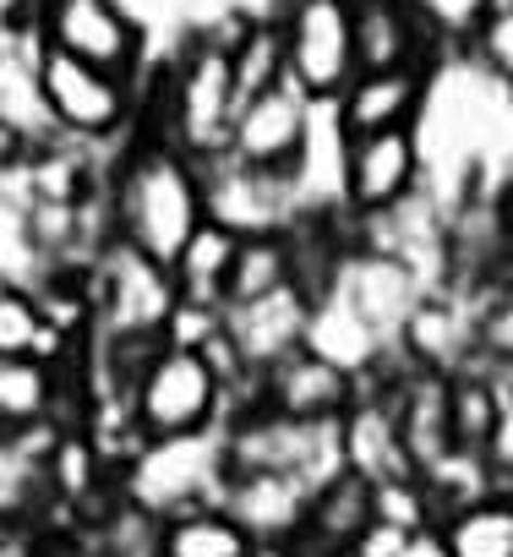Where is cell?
Wrapping results in <instances>:
<instances>
[{"mask_svg": "<svg viewBox=\"0 0 513 557\" xmlns=\"http://www.w3.org/2000/svg\"><path fill=\"white\" fill-rule=\"evenodd\" d=\"M104 202H110L115 240L148 251L153 262H175L180 246L208 224V213H202V164L186 159L175 143L148 137L137 126L110 159Z\"/></svg>", "mask_w": 513, "mask_h": 557, "instance_id": "obj_1", "label": "cell"}, {"mask_svg": "<svg viewBox=\"0 0 513 557\" xmlns=\"http://www.w3.org/2000/svg\"><path fill=\"white\" fill-rule=\"evenodd\" d=\"M224 421H229V388L208 361V350L164 345L142 372V383L132 388V426L142 443L224 432Z\"/></svg>", "mask_w": 513, "mask_h": 557, "instance_id": "obj_2", "label": "cell"}, {"mask_svg": "<svg viewBox=\"0 0 513 557\" xmlns=\"http://www.w3.org/2000/svg\"><path fill=\"white\" fill-rule=\"evenodd\" d=\"M218 486H224V432L142 443L115 470L121 503L142 508L148 519H175L186 508H202L218 497Z\"/></svg>", "mask_w": 513, "mask_h": 557, "instance_id": "obj_3", "label": "cell"}, {"mask_svg": "<svg viewBox=\"0 0 513 557\" xmlns=\"http://www.w3.org/2000/svg\"><path fill=\"white\" fill-rule=\"evenodd\" d=\"M88 290H93V334L115 339H164L170 318L180 312V285L170 262H153L126 240H110L99 251Z\"/></svg>", "mask_w": 513, "mask_h": 557, "instance_id": "obj_4", "label": "cell"}, {"mask_svg": "<svg viewBox=\"0 0 513 557\" xmlns=\"http://www.w3.org/2000/svg\"><path fill=\"white\" fill-rule=\"evenodd\" d=\"M39 77H45V99H50V115H55L61 137L88 143V148H110V143L132 137L137 104H142V83L99 72V66L72 61L61 50H45Z\"/></svg>", "mask_w": 513, "mask_h": 557, "instance_id": "obj_5", "label": "cell"}, {"mask_svg": "<svg viewBox=\"0 0 513 557\" xmlns=\"http://www.w3.org/2000/svg\"><path fill=\"white\" fill-rule=\"evenodd\" d=\"M39 34L45 50L132 83L148 77V28L126 0H39Z\"/></svg>", "mask_w": 513, "mask_h": 557, "instance_id": "obj_6", "label": "cell"}, {"mask_svg": "<svg viewBox=\"0 0 513 557\" xmlns=\"http://www.w3.org/2000/svg\"><path fill=\"white\" fill-rule=\"evenodd\" d=\"M421 132H372L345 137L339 148V208L350 219H388L426 191Z\"/></svg>", "mask_w": 513, "mask_h": 557, "instance_id": "obj_7", "label": "cell"}, {"mask_svg": "<svg viewBox=\"0 0 513 557\" xmlns=\"http://www.w3.org/2000/svg\"><path fill=\"white\" fill-rule=\"evenodd\" d=\"M306 197L301 181L268 175V170H251L229 153L202 164V213L208 224L229 230L235 240H256V235H290L301 219Z\"/></svg>", "mask_w": 513, "mask_h": 557, "instance_id": "obj_8", "label": "cell"}, {"mask_svg": "<svg viewBox=\"0 0 513 557\" xmlns=\"http://www.w3.org/2000/svg\"><path fill=\"white\" fill-rule=\"evenodd\" d=\"M317 121H323V104H312L296 83H279V88L256 94L235 110L229 159H240L251 170H268V175H285V181H301L306 153L317 143Z\"/></svg>", "mask_w": 513, "mask_h": 557, "instance_id": "obj_9", "label": "cell"}, {"mask_svg": "<svg viewBox=\"0 0 513 557\" xmlns=\"http://www.w3.org/2000/svg\"><path fill=\"white\" fill-rule=\"evenodd\" d=\"M312 290L306 285H285L256 301H235L218 312V339L229 345L235 367L263 383L279 361H290L296 350H306V329H312Z\"/></svg>", "mask_w": 513, "mask_h": 557, "instance_id": "obj_10", "label": "cell"}, {"mask_svg": "<svg viewBox=\"0 0 513 557\" xmlns=\"http://www.w3.org/2000/svg\"><path fill=\"white\" fill-rule=\"evenodd\" d=\"M334 296H345L388 345H399L404 323L415 318V307L426 301V273L399 257V251H383V246H366V240H350L339 268H334Z\"/></svg>", "mask_w": 513, "mask_h": 557, "instance_id": "obj_11", "label": "cell"}, {"mask_svg": "<svg viewBox=\"0 0 513 557\" xmlns=\"http://www.w3.org/2000/svg\"><path fill=\"white\" fill-rule=\"evenodd\" d=\"M350 17H355V66L361 72L421 66L437 77L442 45H448L437 7H426V0H350Z\"/></svg>", "mask_w": 513, "mask_h": 557, "instance_id": "obj_12", "label": "cell"}, {"mask_svg": "<svg viewBox=\"0 0 513 557\" xmlns=\"http://www.w3.org/2000/svg\"><path fill=\"white\" fill-rule=\"evenodd\" d=\"M50 459H55V443L45 426L0 432V530L17 541L39 535L61 513L55 486H50Z\"/></svg>", "mask_w": 513, "mask_h": 557, "instance_id": "obj_13", "label": "cell"}, {"mask_svg": "<svg viewBox=\"0 0 513 557\" xmlns=\"http://www.w3.org/2000/svg\"><path fill=\"white\" fill-rule=\"evenodd\" d=\"M431 72L421 66H393V72H355L350 88L328 104L339 137H372V132H415L426 99H431Z\"/></svg>", "mask_w": 513, "mask_h": 557, "instance_id": "obj_14", "label": "cell"}, {"mask_svg": "<svg viewBox=\"0 0 513 557\" xmlns=\"http://www.w3.org/2000/svg\"><path fill=\"white\" fill-rule=\"evenodd\" d=\"M39 66H45V34H0V132L17 137L28 159L66 143L50 115Z\"/></svg>", "mask_w": 513, "mask_h": 557, "instance_id": "obj_15", "label": "cell"}, {"mask_svg": "<svg viewBox=\"0 0 513 557\" xmlns=\"http://www.w3.org/2000/svg\"><path fill=\"white\" fill-rule=\"evenodd\" d=\"M361 383L350 372H339L334 361L312 356V350H296L290 361H279L263 383H256V405L274 410V416H290L301 426H339L355 405Z\"/></svg>", "mask_w": 513, "mask_h": 557, "instance_id": "obj_16", "label": "cell"}, {"mask_svg": "<svg viewBox=\"0 0 513 557\" xmlns=\"http://www.w3.org/2000/svg\"><path fill=\"white\" fill-rule=\"evenodd\" d=\"M399 356L415 372H442V377L475 367V356H480L475 350V296L453 290V285L426 290V301L415 307V318L399 334Z\"/></svg>", "mask_w": 513, "mask_h": 557, "instance_id": "obj_17", "label": "cell"}, {"mask_svg": "<svg viewBox=\"0 0 513 557\" xmlns=\"http://www.w3.org/2000/svg\"><path fill=\"white\" fill-rule=\"evenodd\" d=\"M339 454H345V470L372 481V486H410L421 481L410 454H404V432H399V416H393V399L383 388H361L350 416L339 421Z\"/></svg>", "mask_w": 513, "mask_h": 557, "instance_id": "obj_18", "label": "cell"}, {"mask_svg": "<svg viewBox=\"0 0 513 557\" xmlns=\"http://www.w3.org/2000/svg\"><path fill=\"white\" fill-rule=\"evenodd\" d=\"M213 503L251 535V546H296L306 503H312V486L296 481V475H240V470H224V486H218Z\"/></svg>", "mask_w": 513, "mask_h": 557, "instance_id": "obj_19", "label": "cell"}, {"mask_svg": "<svg viewBox=\"0 0 513 557\" xmlns=\"http://www.w3.org/2000/svg\"><path fill=\"white\" fill-rule=\"evenodd\" d=\"M393 399L399 432H404V454L415 465V475H431L437 465L453 459V432H448V377L442 372H404L393 388H383Z\"/></svg>", "mask_w": 513, "mask_h": 557, "instance_id": "obj_20", "label": "cell"}, {"mask_svg": "<svg viewBox=\"0 0 513 557\" xmlns=\"http://www.w3.org/2000/svg\"><path fill=\"white\" fill-rule=\"evenodd\" d=\"M306 350L312 356H323V361H334L339 372H350L355 383H372L377 377V367L388 361V339L345 301V296H334V290H323L317 301H312V329H306Z\"/></svg>", "mask_w": 513, "mask_h": 557, "instance_id": "obj_21", "label": "cell"}, {"mask_svg": "<svg viewBox=\"0 0 513 557\" xmlns=\"http://www.w3.org/2000/svg\"><path fill=\"white\" fill-rule=\"evenodd\" d=\"M50 416L66 421V372L34 356H0V432H23Z\"/></svg>", "mask_w": 513, "mask_h": 557, "instance_id": "obj_22", "label": "cell"}, {"mask_svg": "<svg viewBox=\"0 0 513 557\" xmlns=\"http://www.w3.org/2000/svg\"><path fill=\"white\" fill-rule=\"evenodd\" d=\"M502 394L491 388V377L480 367H464L448 377V432H453V454L470 459H491V443L502 432Z\"/></svg>", "mask_w": 513, "mask_h": 557, "instance_id": "obj_23", "label": "cell"}, {"mask_svg": "<svg viewBox=\"0 0 513 557\" xmlns=\"http://www.w3.org/2000/svg\"><path fill=\"white\" fill-rule=\"evenodd\" d=\"M159 557H256V546L218 503H202L159 519Z\"/></svg>", "mask_w": 513, "mask_h": 557, "instance_id": "obj_24", "label": "cell"}, {"mask_svg": "<svg viewBox=\"0 0 513 557\" xmlns=\"http://www.w3.org/2000/svg\"><path fill=\"white\" fill-rule=\"evenodd\" d=\"M83 345V339H77ZM72 339H61L50 323H45V307L34 290L12 285V278H0V356H34V361H72L77 356Z\"/></svg>", "mask_w": 513, "mask_h": 557, "instance_id": "obj_25", "label": "cell"}, {"mask_svg": "<svg viewBox=\"0 0 513 557\" xmlns=\"http://www.w3.org/2000/svg\"><path fill=\"white\" fill-rule=\"evenodd\" d=\"M235 235L229 230H218V224H202L186 246H180V257L170 262V273H175V285H180V301H191V307H224V285H229V268H235Z\"/></svg>", "mask_w": 513, "mask_h": 557, "instance_id": "obj_26", "label": "cell"}, {"mask_svg": "<svg viewBox=\"0 0 513 557\" xmlns=\"http://www.w3.org/2000/svg\"><path fill=\"white\" fill-rule=\"evenodd\" d=\"M301 285L296 278V240L290 235H256L235 246V268H229V285H224V307L235 301H256L268 290Z\"/></svg>", "mask_w": 513, "mask_h": 557, "instance_id": "obj_27", "label": "cell"}, {"mask_svg": "<svg viewBox=\"0 0 513 557\" xmlns=\"http://www.w3.org/2000/svg\"><path fill=\"white\" fill-rule=\"evenodd\" d=\"M453 557H513V492H491L442 519Z\"/></svg>", "mask_w": 513, "mask_h": 557, "instance_id": "obj_28", "label": "cell"}, {"mask_svg": "<svg viewBox=\"0 0 513 557\" xmlns=\"http://www.w3.org/2000/svg\"><path fill=\"white\" fill-rule=\"evenodd\" d=\"M229 66H235V104L268 94V88H279V83H290L279 23H274V17H251L246 34L229 45Z\"/></svg>", "mask_w": 513, "mask_h": 557, "instance_id": "obj_29", "label": "cell"}, {"mask_svg": "<svg viewBox=\"0 0 513 557\" xmlns=\"http://www.w3.org/2000/svg\"><path fill=\"white\" fill-rule=\"evenodd\" d=\"M464 45L480 72L513 99V0H480L464 17Z\"/></svg>", "mask_w": 513, "mask_h": 557, "instance_id": "obj_30", "label": "cell"}, {"mask_svg": "<svg viewBox=\"0 0 513 557\" xmlns=\"http://www.w3.org/2000/svg\"><path fill=\"white\" fill-rule=\"evenodd\" d=\"M475 361H513V285L475 296Z\"/></svg>", "mask_w": 513, "mask_h": 557, "instance_id": "obj_31", "label": "cell"}, {"mask_svg": "<svg viewBox=\"0 0 513 557\" xmlns=\"http://www.w3.org/2000/svg\"><path fill=\"white\" fill-rule=\"evenodd\" d=\"M399 557H453V552H448V535H442V524H415V530L404 535Z\"/></svg>", "mask_w": 513, "mask_h": 557, "instance_id": "obj_32", "label": "cell"}, {"mask_svg": "<svg viewBox=\"0 0 513 557\" xmlns=\"http://www.w3.org/2000/svg\"><path fill=\"white\" fill-rule=\"evenodd\" d=\"M491 470H497L502 492H513V405H508L502 432H497V443H491Z\"/></svg>", "mask_w": 513, "mask_h": 557, "instance_id": "obj_33", "label": "cell"}, {"mask_svg": "<svg viewBox=\"0 0 513 557\" xmlns=\"http://www.w3.org/2000/svg\"><path fill=\"white\" fill-rule=\"evenodd\" d=\"M28 557H45V552H39V546H28Z\"/></svg>", "mask_w": 513, "mask_h": 557, "instance_id": "obj_34", "label": "cell"}]
</instances>
